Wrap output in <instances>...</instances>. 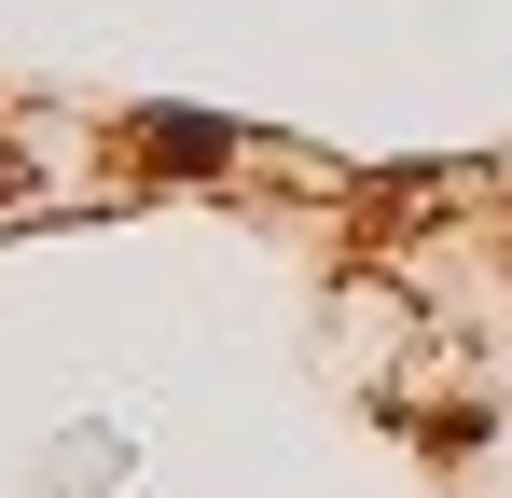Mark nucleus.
I'll list each match as a JSON object with an SVG mask.
<instances>
[{
    "label": "nucleus",
    "mask_w": 512,
    "mask_h": 498,
    "mask_svg": "<svg viewBox=\"0 0 512 498\" xmlns=\"http://www.w3.org/2000/svg\"><path fill=\"white\" fill-rule=\"evenodd\" d=\"M153 153H180V166H208V153H222V125H208V111H153Z\"/></svg>",
    "instance_id": "obj_1"
}]
</instances>
